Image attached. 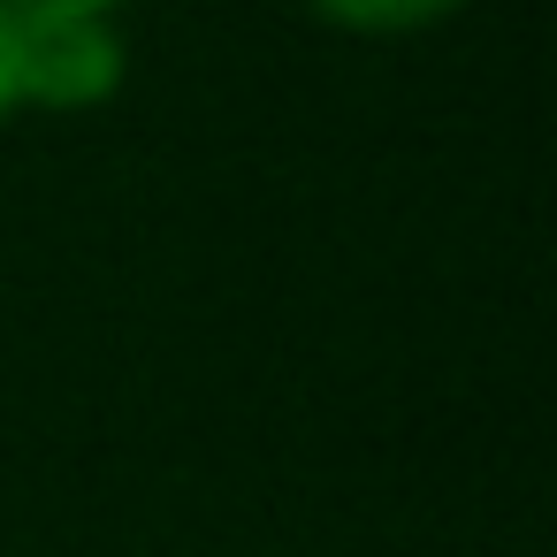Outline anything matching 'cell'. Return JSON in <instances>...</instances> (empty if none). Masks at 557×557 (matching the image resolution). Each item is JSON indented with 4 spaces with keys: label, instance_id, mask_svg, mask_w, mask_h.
<instances>
[{
    "label": "cell",
    "instance_id": "cell-1",
    "mask_svg": "<svg viewBox=\"0 0 557 557\" xmlns=\"http://www.w3.org/2000/svg\"><path fill=\"white\" fill-rule=\"evenodd\" d=\"M0 62H9V100L32 108H92L123 85V39L108 9L0 0Z\"/></svg>",
    "mask_w": 557,
    "mask_h": 557
},
{
    "label": "cell",
    "instance_id": "cell-2",
    "mask_svg": "<svg viewBox=\"0 0 557 557\" xmlns=\"http://www.w3.org/2000/svg\"><path fill=\"white\" fill-rule=\"evenodd\" d=\"M306 9L344 32H428V24L458 16L466 0H306Z\"/></svg>",
    "mask_w": 557,
    "mask_h": 557
},
{
    "label": "cell",
    "instance_id": "cell-3",
    "mask_svg": "<svg viewBox=\"0 0 557 557\" xmlns=\"http://www.w3.org/2000/svg\"><path fill=\"white\" fill-rule=\"evenodd\" d=\"M54 9H115V0H54Z\"/></svg>",
    "mask_w": 557,
    "mask_h": 557
},
{
    "label": "cell",
    "instance_id": "cell-4",
    "mask_svg": "<svg viewBox=\"0 0 557 557\" xmlns=\"http://www.w3.org/2000/svg\"><path fill=\"white\" fill-rule=\"evenodd\" d=\"M0 115H9V62H0Z\"/></svg>",
    "mask_w": 557,
    "mask_h": 557
}]
</instances>
